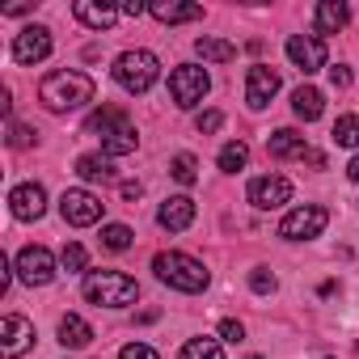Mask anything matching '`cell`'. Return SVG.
<instances>
[{
  "label": "cell",
  "mask_w": 359,
  "mask_h": 359,
  "mask_svg": "<svg viewBox=\"0 0 359 359\" xmlns=\"http://www.w3.org/2000/svg\"><path fill=\"white\" fill-rule=\"evenodd\" d=\"M30 346H34V325H30L26 317L9 313L5 321H0V351H5L9 359H18V355H26Z\"/></svg>",
  "instance_id": "obj_14"
},
{
  "label": "cell",
  "mask_w": 359,
  "mask_h": 359,
  "mask_svg": "<svg viewBox=\"0 0 359 359\" xmlns=\"http://www.w3.org/2000/svg\"><path fill=\"white\" fill-rule=\"evenodd\" d=\"M346 177H351V182H359V156H351V165H346Z\"/></svg>",
  "instance_id": "obj_39"
},
{
  "label": "cell",
  "mask_w": 359,
  "mask_h": 359,
  "mask_svg": "<svg viewBox=\"0 0 359 359\" xmlns=\"http://www.w3.org/2000/svg\"><path fill=\"white\" fill-rule=\"evenodd\" d=\"M208 89H212V81H208V72L195 68V64H177V68L169 72V102H173L177 110H195V106L208 97Z\"/></svg>",
  "instance_id": "obj_6"
},
{
  "label": "cell",
  "mask_w": 359,
  "mask_h": 359,
  "mask_svg": "<svg viewBox=\"0 0 359 359\" xmlns=\"http://www.w3.org/2000/svg\"><path fill=\"white\" fill-rule=\"evenodd\" d=\"M85 131H89V135H97V140H102V148H106L110 156H127V152H135V144H140V135H135L131 118H127L123 110H110V106H102V110L85 123Z\"/></svg>",
  "instance_id": "obj_3"
},
{
  "label": "cell",
  "mask_w": 359,
  "mask_h": 359,
  "mask_svg": "<svg viewBox=\"0 0 359 359\" xmlns=\"http://www.w3.org/2000/svg\"><path fill=\"white\" fill-rule=\"evenodd\" d=\"M60 342H64V346H72V351L89 346V342H93V330H89V321H85V317H76V313H68V317L60 321Z\"/></svg>",
  "instance_id": "obj_22"
},
{
  "label": "cell",
  "mask_w": 359,
  "mask_h": 359,
  "mask_svg": "<svg viewBox=\"0 0 359 359\" xmlns=\"http://www.w3.org/2000/svg\"><path fill=\"white\" fill-rule=\"evenodd\" d=\"M292 110H296V118H304V123L321 118V110H325V97H321V89H313V85H300V89L292 93Z\"/></svg>",
  "instance_id": "obj_21"
},
{
  "label": "cell",
  "mask_w": 359,
  "mask_h": 359,
  "mask_svg": "<svg viewBox=\"0 0 359 359\" xmlns=\"http://www.w3.org/2000/svg\"><path fill=\"white\" fill-rule=\"evenodd\" d=\"M334 144L338 148H359V114H342L334 123Z\"/></svg>",
  "instance_id": "obj_28"
},
{
  "label": "cell",
  "mask_w": 359,
  "mask_h": 359,
  "mask_svg": "<svg viewBox=\"0 0 359 359\" xmlns=\"http://www.w3.org/2000/svg\"><path fill=\"white\" fill-rule=\"evenodd\" d=\"M9 208H13L18 220H39V216L47 212V191H43L39 182H22V187H13V195H9Z\"/></svg>",
  "instance_id": "obj_15"
},
{
  "label": "cell",
  "mask_w": 359,
  "mask_h": 359,
  "mask_svg": "<svg viewBox=\"0 0 359 359\" xmlns=\"http://www.w3.org/2000/svg\"><path fill=\"white\" fill-rule=\"evenodd\" d=\"M156 224L169 229V233L191 229V224H195V199H191V195H173V199H165L161 212H156Z\"/></svg>",
  "instance_id": "obj_16"
},
{
  "label": "cell",
  "mask_w": 359,
  "mask_h": 359,
  "mask_svg": "<svg viewBox=\"0 0 359 359\" xmlns=\"http://www.w3.org/2000/svg\"><path fill=\"white\" fill-rule=\"evenodd\" d=\"M118 359H161V355H156L148 342H127V346L118 351Z\"/></svg>",
  "instance_id": "obj_32"
},
{
  "label": "cell",
  "mask_w": 359,
  "mask_h": 359,
  "mask_svg": "<svg viewBox=\"0 0 359 359\" xmlns=\"http://www.w3.org/2000/svg\"><path fill=\"white\" fill-rule=\"evenodd\" d=\"M148 13H152L156 22H165V26H177V22H199V18H203V9H199V5H177V0H156Z\"/></svg>",
  "instance_id": "obj_20"
},
{
  "label": "cell",
  "mask_w": 359,
  "mask_h": 359,
  "mask_svg": "<svg viewBox=\"0 0 359 359\" xmlns=\"http://www.w3.org/2000/svg\"><path fill=\"white\" fill-rule=\"evenodd\" d=\"M287 60L309 76V72H321L325 68V43L317 34H292L287 39Z\"/></svg>",
  "instance_id": "obj_11"
},
{
  "label": "cell",
  "mask_w": 359,
  "mask_h": 359,
  "mask_svg": "<svg viewBox=\"0 0 359 359\" xmlns=\"http://www.w3.org/2000/svg\"><path fill=\"white\" fill-rule=\"evenodd\" d=\"M118 13H123V18H140V13H144V5H140V0H127Z\"/></svg>",
  "instance_id": "obj_37"
},
{
  "label": "cell",
  "mask_w": 359,
  "mask_h": 359,
  "mask_svg": "<svg viewBox=\"0 0 359 359\" xmlns=\"http://www.w3.org/2000/svg\"><path fill=\"white\" fill-rule=\"evenodd\" d=\"M275 93H279V72L266 68V64H254L245 72V102H250V110H266Z\"/></svg>",
  "instance_id": "obj_12"
},
{
  "label": "cell",
  "mask_w": 359,
  "mask_h": 359,
  "mask_svg": "<svg viewBox=\"0 0 359 359\" xmlns=\"http://www.w3.org/2000/svg\"><path fill=\"white\" fill-rule=\"evenodd\" d=\"M220 123H224V114H220V110H203V114L195 118V127H199L203 135H212V131H220Z\"/></svg>",
  "instance_id": "obj_33"
},
{
  "label": "cell",
  "mask_w": 359,
  "mask_h": 359,
  "mask_svg": "<svg viewBox=\"0 0 359 359\" xmlns=\"http://www.w3.org/2000/svg\"><path fill=\"white\" fill-rule=\"evenodd\" d=\"M250 287H254L258 296H266V292H275V275H271V271H254V275H250Z\"/></svg>",
  "instance_id": "obj_34"
},
{
  "label": "cell",
  "mask_w": 359,
  "mask_h": 359,
  "mask_svg": "<svg viewBox=\"0 0 359 359\" xmlns=\"http://www.w3.org/2000/svg\"><path fill=\"white\" fill-rule=\"evenodd\" d=\"M76 173L85 177V182H114V165L110 156H97V152H85L76 161Z\"/></svg>",
  "instance_id": "obj_23"
},
{
  "label": "cell",
  "mask_w": 359,
  "mask_h": 359,
  "mask_svg": "<svg viewBox=\"0 0 359 359\" xmlns=\"http://www.w3.org/2000/svg\"><path fill=\"white\" fill-rule=\"evenodd\" d=\"M330 85H334V89H346V85H351V72H346L342 64H338V68H330Z\"/></svg>",
  "instance_id": "obj_36"
},
{
  "label": "cell",
  "mask_w": 359,
  "mask_h": 359,
  "mask_svg": "<svg viewBox=\"0 0 359 359\" xmlns=\"http://www.w3.org/2000/svg\"><path fill=\"white\" fill-rule=\"evenodd\" d=\"M287 199H292V182H287V177H279V173H266V177H254V182H250V203L258 212L283 208Z\"/></svg>",
  "instance_id": "obj_10"
},
{
  "label": "cell",
  "mask_w": 359,
  "mask_h": 359,
  "mask_svg": "<svg viewBox=\"0 0 359 359\" xmlns=\"http://www.w3.org/2000/svg\"><path fill=\"white\" fill-rule=\"evenodd\" d=\"M72 13H76V22L89 26V30H110V26L118 22V9H114V5H97V0H76Z\"/></svg>",
  "instance_id": "obj_17"
},
{
  "label": "cell",
  "mask_w": 359,
  "mask_h": 359,
  "mask_svg": "<svg viewBox=\"0 0 359 359\" xmlns=\"http://www.w3.org/2000/svg\"><path fill=\"white\" fill-rule=\"evenodd\" d=\"M325 224H330V212L317 208V203H304V208H296V212L283 216L279 237H283V241H313V237L325 233Z\"/></svg>",
  "instance_id": "obj_7"
},
{
  "label": "cell",
  "mask_w": 359,
  "mask_h": 359,
  "mask_svg": "<svg viewBox=\"0 0 359 359\" xmlns=\"http://www.w3.org/2000/svg\"><path fill=\"white\" fill-rule=\"evenodd\" d=\"M169 173H173L182 187H195V182H199V161H195L191 152H177V156L169 161Z\"/></svg>",
  "instance_id": "obj_26"
},
{
  "label": "cell",
  "mask_w": 359,
  "mask_h": 359,
  "mask_svg": "<svg viewBox=\"0 0 359 359\" xmlns=\"http://www.w3.org/2000/svg\"><path fill=\"white\" fill-rule=\"evenodd\" d=\"M81 292L97 309H127V304H135L140 283L131 275H123V271H89L85 283H81Z\"/></svg>",
  "instance_id": "obj_2"
},
{
  "label": "cell",
  "mask_w": 359,
  "mask_h": 359,
  "mask_svg": "<svg viewBox=\"0 0 359 359\" xmlns=\"http://www.w3.org/2000/svg\"><path fill=\"white\" fill-rule=\"evenodd\" d=\"M51 55V30L47 26H26L13 39V60L18 64H43Z\"/></svg>",
  "instance_id": "obj_13"
},
{
  "label": "cell",
  "mask_w": 359,
  "mask_h": 359,
  "mask_svg": "<svg viewBox=\"0 0 359 359\" xmlns=\"http://www.w3.org/2000/svg\"><path fill=\"white\" fill-rule=\"evenodd\" d=\"M266 152L275 156V161H287V156H309V140L304 135H296V131H275L271 140H266Z\"/></svg>",
  "instance_id": "obj_19"
},
{
  "label": "cell",
  "mask_w": 359,
  "mask_h": 359,
  "mask_svg": "<svg viewBox=\"0 0 359 359\" xmlns=\"http://www.w3.org/2000/svg\"><path fill=\"white\" fill-rule=\"evenodd\" d=\"M245 161H250V148H245L241 140H229V144L220 148V169H224V173H237V169H245Z\"/></svg>",
  "instance_id": "obj_27"
},
{
  "label": "cell",
  "mask_w": 359,
  "mask_h": 359,
  "mask_svg": "<svg viewBox=\"0 0 359 359\" xmlns=\"http://www.w3.org/2000/svg\"><path fill=\"white\" fill-rule=\"evenodd\" d=\"M102 245L114 250V254L131 250V229H127V224H106V229H102Z\"/></svg>",
  "instance_id": "obj_29"
},
{
  "label": "cell",
  "mask_w": 359,
  "mask_h": 359,
  "mask_svg": "<svg viewBox=\"0 0 359 359\" xmlns=\"http://www.w3.org/2000/svg\"><path fill=\"white\" fill-rule=\"evenodd\" d=\"M152 271H156L161 283H169L177 292H203L208 287V271L191 254H156L152 258Z\"/></svg>",
  "instance_id": "obj_4"
},
{
  "label": "cell",
  "mask_w": 359,
  "mask_h": 359,
  "mask_svg": "<svg viewBox=\"0 0 359 359\" xmlns=\"http://www.w3.org/2000/svg\"><path fill=\"white\" fill-rule=\"evenodd\" d=\"M102 199L97 195H89V191H64V199H60V216L72 224V229H89V224H97L102 220Z\"/></svg>",
  "instance_id": "obj_9"
},
{
  "label": "cell",
  "mask_w": 359,
  "mask_h": 359,
  "mask_svg": "<svg viewBox=\"0 0 359 359\" xmlns=\"http://www.w3.org/2000/svg\"><path fill=\"white\" fill-rule=\"evenodd\" d=\"M313 22H317V34H338L351 22V9L342 5V0H321V5L313 9Z\"/></svg>",
  "instance_id": "obj_18"
},
{
  "label": "cell",
  "mask_w": 359,
  "mask_h": 359,
  "mask_svg": "<svg viewBox=\"0 0 359 359\" xmlns=\"http://www.w3.org/2000/svg\"><path fill=\"white\" fill-rule=\"evenodd\" d=\"M60 262H64V271H72V275H76V271H85V266H89V254H85V245H76V241H72V245H64Z\"/></svg>",
  "instance_id": "obj_30"
},
{
  "label": "cell",
  "mask_w": 359,
  "mask_h": 359,
  "mask_svg": "<svg viewBox=\"0 0 359 359\" xmlns=\"http://www.w3.org/2000/svg\"><path fill=\"white\" fill-rule=\"evenodd\" d=\"M39 97H43V106L55 110V114H64V110H81V106L93 102V76H85V72H76V68L51 72V76H43Z\"/></svg>",
  "instance_id": "obj_1"
},
{
  "label": "cell",
  "mask_w": 359,
  "mask_h": 359,
  "mask_svg": "<svg viewBox=\"0 0 359 359\" xmlns=\"http://www.w3.org/2000/svg\"><path fill=\"white\" fill-rule=\"evenodd\" d=\"M177 359H224V346H220V338H187Z\"/></svg>",
  "instance_id": "obj_24"
},
{
  "label": "cell",
  "mask_w": 359,
  "mask_h": 359,
  "mask_svg": "<svg viewBox=\"0 0 359 359\" xmlns=\"http://www.w3.org/2000/svg\"><path fill=\"white\" fill-rule=\"evenodd\" d=\"M30 144H34V131L26 123H13L9 118V148H30Z\"/></svg>",
  "instance_id": "obj_31"
},
{
  "label": "cell",
  "mask_w": 359,
  "mask_h": 359,
  "mask_svg": "<svg viewBox=\"0 0 359 359\" xmlns=\"http://www.w3.org/2000/svg\"><path fill=\"white\" fill-rule=\"evenodd\" d=\"M195 51H199L203 60H212V64H229V60H237V47L224 43V39H212V34H203V39L195 43Z\"/></svg>",
  "instance_id": "obj_25"
},
{
  "label": "cell",
  "mask_w": 359,
  "mask_h": 359,
  "mask_svg": "<svg viewBox=\"0 0 359 359\" xmlns=\"http://www.w3.org/2000/svg\"><path fill=\"white\" fill-rule=\"evenodd\" d=\"M220 338H224V342H241V338H245V325L229 317V321H220Z\"/></svg>",
  "instance_id": "obj_35"
},
{
  "label": "cell",
  "mask_w": 359,
  "mask_h": 359,
  "mask_svg": "<svg viewBox=\"0 0 359 359\" xmlns=\"http://www.w3.org/2000/svg\"><path fill=\"white\" fill-rule=\"evenodd\" d=\"M13 271H18V279H22L26 287H47V283L55 279V258H51V250H43V245H26V250L18 254Z\"/></svg>",
  "instance_id": "obj_8"
},
{
  "label": "cell",
  "mask_w": 359,
  "mask_h": 359,
  "mask_svg": "<svg viewBox=\"0 0 359 359\" xmlns=\"http://www.w3.org/2000/svg\"><path fill=\"white\" fill-rule=\"evenodd\" d=\"M123 199L135 203V199H140V182H123Z\"/></svg>",
  "instance_id": "obj_38"
},
{
  "label": "cell",
  "mask_w": 359,
  "mask_h": 359,
  "mask_svg": "<svg viewBox=\"0 0 359 359\" xmlns=\"http://www.w3.org/2000/svg\"><path fill=\"white\" fill-rule=\"evenodd\" d=\"M161 76V64L152 51H123L114 60V81L127 89V93H148Z\"/></svg>",
  "instance_id": "obj_5"
}]
</instances>
